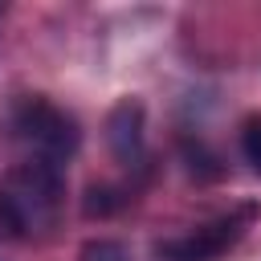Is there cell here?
<instances>
[{
  "label": "cell",
  "instance_id": "1",
  "mask_svg": "<svg viewBox=\"0 0 261 261\" xmlns=\"http://www.w3.org/2000/svg\"><path fill=\"white\" fill-rule=\"evenodd\" d=\"M65 175L57 163L29 159L0 179V224L12 237H37L57 224Z\"/></svg>",
  "mask_w": 261,
  "mask_h": 261
},
{
  "label": "cell",
  "instance_id": "2",
  "mask_svg": "<svg viewBox=\"0 0 261 261\" xmlns=\"http://www.w3.org/2000/svg\"><path fill=\"white\" fill-rule=\"evenodd\" d=\"M16 130H20V139L33 147V159H45V163H65L73 151H77V143H82V130H77V122L65 114V110H57L53 102H45V98H24L20 102V110H16Z\"/></svg>",
  "mask_w": 261,
  "mask_h": 261
},
{
  "label": "cell",
  "instance_id": "3",
  "mask_svg": "<svg viewBox=\"0 0 261 261\" xmlns=\"http://www.w3.org/2000/svg\"><path fill=\"white\" fill-rule=\"evenodd\" d=\"M253 216H257V208H237V212H228V216L196 228L192 237H175V241L155 245V257L159 261H216L224 249H232L245 237V228L253 224Z\"/></svg>",
  "mask_w": 261,
  "mask_h": 261
},
{
  "label": "cell",
  "instance_id": "4",
  "mask_svg": "<svg viewBox=\"0 0 261 261\" xmlns=\"http://www.w3.org/2000/svg\"><path fill=\"white\" fill-rule=\"evenodd\" d=\"M143 122H147V110L139 98H122L110 118H106V143L114 151V159L122 163H139L143 155Z\"/></svg>",
  "mask_w": 261,
  "mask_h": 261
},
{
  "label": "cell",
  "instance_id": "5",
  "mask_svg": "<svg viewBox=\"0 0 261 261\" xmlns=\"http://www.w3.org/2000/svg\"><path fill=\"white\" fill-rule=\"evenodd\" d=\"M126 204V196H118L114 188H90L86 192V216H110V212H118Z\"/></svg>",
  "mask_w": 261,
  "mask_h": 261
},
{
  "label": "cell",
  "instance_id": "6",
  "mask_svg": "<svg viewBox=\"0 0 261 261\" xmlns=\"http://www.w3.org/2000/svg\"><path fill=\"white\" fill-rule=\"evenodd\" d=\"M82 261H126V249L118 241H90L82 249Z\"/></svg>",
  "mask_w": 261,
  "mask_h": 261
},
{
  "label": "cell",
  "instance_id": "7",
  "mask_svg": "<svg viewBox=\"0 0 261 261\" xmlns=\"http://www.w3.org/2000/svg\"><path fill=\"white\" fill-rule=\"evenodd\" d=\"M241 147H245V159L261 171V122H249L245 135H241Z\"/></svg>",
  "mask_w": 261,
  "mask_h": 261
}]
</instances>
